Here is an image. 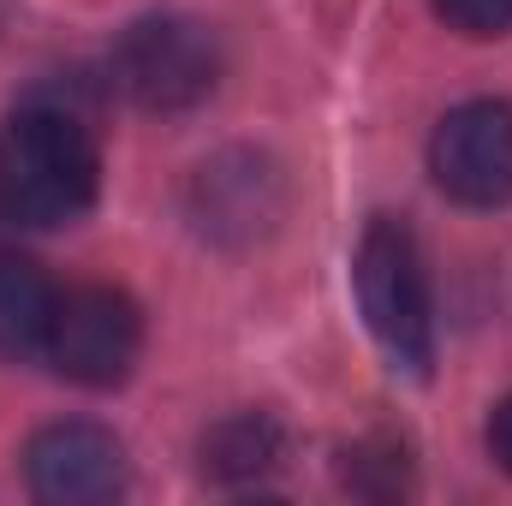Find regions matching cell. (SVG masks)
<instances>
[{"label": "cell", "mask_w": 512, "mask_h": 506, "mask_svg": "<svg viewBox=\"0 0 512 506\" xmlns=\"http://www.w3.org/2000/svg\"><path fill=\"white\" fill-rule=\"evenodd\" d=\"M102 185L90 120L60 96H30L0 120V215L18 227H72Z\"/></svg>", "instance_id": "1"}, {"label": "cell", "mask_w": 512, "mask_h": 506, "mask_svg": "<svg viewBox=\"0 0 512 506\" xmlns=\"http://www.w3.org/2000/svg\"><path fill=\"white\" fill-rule=\"evenodd\" d=\"M352 280H358V304H364V322L382 340V352L399 370L429 376V364H435V304H429V274H423L411 227L393 221V215H376L358 239Z\"/></svg>", "instance_id": "2"}, {"label": "cell", "mask_w": 512, "mask_h": 506, "mask_svg": "<svg viewBox=\"0 0 512 506\" xmlns=\"http://www.w3.org/2000/svg\"><path fill=\"white\" fill-rule=\"evenodd\" d=\"M108 78L143 114H185V108L209 102V90L221 78V48L197 18L155 12V18H137L114 42Z\"/></svg>", "instance_id": "3"}, {"label": "cell", "mask_w": 512, "mask_h": 506, "mask_svg": "<svg viewBox=\"0 0 512 506\" xmlns=\"http://www.w3.org/2000/svg\"><path fill=\"white\" fill-rule=\"evenodd\" d=\"M143 352V316L120 286H72L54 304L48 364L78 387H114Z\"/></svg>", "instance_id": "4"}, {"label": "cell", "mask_w": 512, "mask_h": 506, "mask_svg": "<svg viewBox=\"0 0 512 506\" xmlns=\"http://www.w3.org/2000/svg\"><path fill=\"white\" fill-rule=\"evenodd\" d=\"M435 185L465 209L512 203V108L507 102H465L429 137Z\"/></svg>", "instance_id": "5"}, {"label": "cell", "mask_w": 512, "mask_h": 506, "mask_svg": "<svg viewBox=\"0 0 512 506\" xmlns=\"http://www.w3.org/2000/svg\"><path fill=\"white\" fill-rule=\"evenodd\" d=\"M30 495L48 506H102L126 489V447L102 423H48L24 447Z\"/></svg>", "instance_id": "6"}, {"label": "cell", "mask_w": 512, "mask_h": 506, "mask_svg": "<svg viewBox=\"0 0 512 506\" xmlns=\"http://www.w3.org/2000/svg\"><path fill=\"white\" fill-rule=\"evenodd\" d=\"M191 215L209 239H227V245H245L256 233H268L280 221V173L251 155V149H233V155H215L197 167V185H191Z\"/></svg>", "instance_id": "7"}, {"label": "cell", "mask_w": 512, "mask_h": 506, "mask_svg": "<svg viewBox=\"0 0 512 506\" xmlns=\"http://www.w3.org/2000/svg\"><path fill=\"white\" fill-rule=\"evenodd\" d=\"M54 280L18 251H0V358H48V328H54Z\"/></svg>", "instance_id": "8"}, {"label": "cell", "mask_w": 512, "mask_h": 506, "mask_svg": "<svg viewBox=\"0 0 512 506\" xmlns=\"http://www.w3.org/2000/svg\"><path fill=\"white\" fill-rule=\"evenodd\" d=\"M286 459V435L268 411H239V417H221L209 435H203V477L215 483H262L268 471H280Z\"/></svg>", "instance_id": "9"}, {"label": "cell", "mask_w": 512, "mask_h": 506, "mask_svg": "<svg viewBox=\"0 0 512 506\" xmlns=\"http://www.w3.org/2000/svg\"><path fill=\"white\" fill-rule=\"evenodd\" d=\"M340 459H346V489H358V495L387 501V495H405L411 489V453L393 435H370V441L346 447Z\"/></svg>", "instance_id": "10"}, {"label": "cell", "mask_w": 512, "mask_h": 506, "mask_svg": "<svg viewBox=\"0 0 512 506\" xmlns=\"http://www.w3.org/2000/svg\"><path fill=\"white\" fill-rule=\"evenodd\" d=\"M465 36H512V0H429Z\"/></svg>", "instance_id": "11"}, {"label": "cell", "mask_w": 512, "mask_h": 506, "mask_svg": "<svg viewBox=\"0 0 512 506\" xmlns=\"http://www.w3.org/2000/svg\"><path fill=\"white\" fill-rule=\"evenodd\" d=\"M489 453H495V465L512 477V393L495 405V417H489Z\"/></svg>", "instance_id": "12"}]
</instances>
